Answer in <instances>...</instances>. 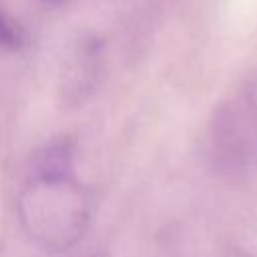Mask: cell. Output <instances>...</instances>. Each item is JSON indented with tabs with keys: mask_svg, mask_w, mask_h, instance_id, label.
I'll return each mask as SVG.
<instances>
[{
	"mask_svg": "<svg viewBox=\"0 0 257 257\" xmlns=\"http://www.w3.org/2000/svg\"><path fill=\"white\" fill-rule=\"evenodd\" d=\"M24 40H26V36H24V30L20 28V24L14 22L4 12H0V46H4L8 50H18V48H22Z\"/></svg>",
	"mask_w": 257,
	"mask_h": 257,
	"instance_id": "2",
	"label": "cell"
},
{
	"mask_svg": "<svg viewBox=\"0 0 257 257\" xmlns=\"http://www.w3.org/2000/svg\"><path fill=\"white\" fill-rule=\"evenodd\" d=\"M18 213L26 235L44 251L74 247L90 221V199L72 177L70 165L38 163L24 187Z\"/></svg>",
	"mask_w": 257,
	"mask_h": 257,
	"instance_id": "1",
	"label": "cell"
}]
</instances>
